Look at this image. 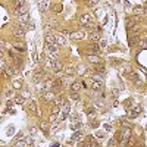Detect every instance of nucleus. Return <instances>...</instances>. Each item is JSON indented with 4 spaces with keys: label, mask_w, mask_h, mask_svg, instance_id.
<instances>
[{
    "label": "nucleus",
    "mask_w": 147,
    "mask_h": 147,
    "mask_svg": "<svg viewBox=\"0 0 147 147\" xmlns=\"http://www.w3.org/2000/svg\"><path fill=\"white\" fill-rule=\"evenodd\" d=\"M57 54H59V47L56 44H46V56H49L53 60H56Z\"/></svg>",
    "instance_id": "nucleus-1"
},
{
    "label": "nucleus",
    "mask_w": 147,
    "mask_h": 147,
    "mask_svg": "<svg viewBox=\"0 0 147 147\" xmlns=\"http://www.w3.org/2000/svg\"><path fill=\"white\" fill-rule=\"evenodd\" d=\"M13 12H15V15L16 16H24V15H26V8H25V3L24 2H15L13 3Z\"/></svg>",
    "instance_id": "nucleus-2"
},
{
    "label": "nucleus",
    "mask_w": 147,
    "mask_h": 147,
    "mask_svg": "<svg viewBox=\"0 0 147 147\" xmlns=\"http://www.w3.org/2000/svg\"><path fill=\"white\" fill-rule=\"evenodd\" d=\"M79 22H81V25L90 26V25H91V16H90L88 13H84V15H81V18H79Z\"/></svg>",
    "instance_id": "nucleus-3"
},
{
    "label": "nucleus",
    "mask_w": 147,
    "mask_h": 147,
    "mask_svg": "<svg viewBox=\"0 0 147 147\" xmlns=\"http://www.w3.org/2000/svg\"><path fill=\"white\" fill-rule=\"evenodd\" d=\"M85 37V32L84 31H75L71 34V38H74V40H83Z\"/></svg>",
    "instance_id": "nucleus-4"
},
{
    "label": "nucleus",
    "mask_w": 147,
    "mask_h": 147,
    "mask_svg": "<svg viewBox=\"0 0 147 147\" xmlns=\"http://www.w3.org/2000/svg\"><path fill=\"white\" fill-rule=\"evenodd\" d=\"M103 87V83H102V79H91V88L93 90H100Z\"/></svg>",
    "instance_id": "nucleus-5"
},
{
    "label": "nucleus",
    "mask_w": 147,
    "mask_h": 147,
    "mask_svg": "<svg viewBox=\"0 0 147 147\" xmlns=\"http://www.w3.org/2000/svg\"><path fill=\"white\" fill-rule=\"evenodd\" d=\"M54 40H56V46L57 44L59 46H65V44H66V40H65V37L62 34H56V35H54Z\"/></svg>",
    "instance_id": "nucleus-6"
},
{
    "label": "nucleus",
    "mask_w": 147,
    "mask_h": 147,
    "mask_svg": "<svg viewBox=\"0 0 147 147\" xmlns=\"http://www.w3.org/2000/svg\"><path fill=\"white\" fill-rule=\"evenodd\" d=\"M100 47L96 44V43H91V44H88V54H93V53H99Z\"/></svg>",
    "instance_id": "nucleus-7"
},
{
    "label": "nucleus",
    "mask_w": 147,
    "mask_h": 147,
    "mask_svg": "<svg viewBox=\"0 0 147 147\" xmlns=\"http://www.w3.org/2000/svg\"><path fill=\"white\" fill-rule=\"evenodd\" d=\"M41 99L44 100V102H49V100H52V99H54V93L53 91H47V93H43V96H41Z\"/></svg>",
    "instance_id": "nucleus-8"
},
{
    "label": "nucleus",
    "mask_w": 147,
    "mask_h": 147,
    "mask_svg": "<svg viewBox=\"0 0 147 147\" xmlns=\"http://www.w3.org/2000/svg\"><path fill=\"white\" fill-rule=\"evenodd\" d=\"M26 107H28V110H30L31 113H35V112H37V105H35L34 100H30L28 105H26Z\"/></svg>",
    "instance_id": "nucleus-9"
},
{
    "label": "nucleus",
    "mask_w": 147,
    "mask_h": 147,
    "mask_svg": "<svg viewBox=\"0 0 147 147\" xmlns=\"http://www.w3.org/2000/svg\"><path fill=\"white\" fill-rule=\"evenodd\" d=\"M19 24L25 28V25H30V18H28V13L24 15V16H21L19 18Z\"/></svg>",
    "instance_id": "nucleus-10"
},
{
    "label": "nucleus",
    "mask_w": 147,
    "mask_h": 147,
    "mask_svg": "<svg viewBox=\"0 0 147 147\" xmlns=\"http://www.w3.org/2000/svg\"><path fill=\"white\" fill-rule=\"evenodd\" d=\"M13 35L15 37H24L25 35V28H16L13 31Z\"/></svg>",
    "instance_id": "nucleus-11"
},
{
    "label": "nucleus",
    "mask_w": 147,
    "mask_h": 147,
    "mask_svg": "<svg viewBox=\"0 0 147 147\" xmlns=\"http://www.w3.org/2000/svg\"><path fill=\"white\" fill-rule=\"evenodd\" d=\"M46 44H56L54 35H52V34H47L46 35Z\"/></svg>",
    "instance_id": "nucleus-12"
},
{
    "label": "nucleus",
    "mask_w": 147,
    "mask_h": 147,
    "mask_svg": "<svg viewBox=\"0 0 147 147\" xmlns=\"http://www.w3.org/2000/svg\"><path fill=\"white\" fill-rule=\"evenodd\" d=\"M41 79H43V72L41 71H37L34 74V83H40Z\"/></svg>",
    "instance_id": "nucleus-13"
},
{
    "label": "nucleus",
    "mask_w": 147,
    "mask_h": 147,
    "mask_svg": "<svg viewBox=\"0 0 147 147\" xmlns=\"http://www.w3.org/2000/svg\"><path fill=\"white\" fill-rule=\"evenodd\" d=\"M81 87H83V83H74L72 85H71V90L72 91H79Z\"/></svg>",
    "instance_id": "nucleus-14"
},
{
    "label": "nucleus",
    "mask_w": 147,
    "mask_h": 147,
    "mask_svg": "<svg viewBox=\"0 0 147 147\" xmlns=\"http://www.w3.org/2000/svg\"><path fill=\"white\" fill-rule=\"evenodd\" d=\"M38 6H40V10H47V8L50 6V3H47V2H38Z\"/></svg>",
    "instance_id": "nucleus-15"
},
{
    "label": "nucleus",
    "mask_w": 147,
    "mask_h": 147,
    "mask_svg": "<svg viewBox=\"0 0 147 147\" xmlns=\"http://www.w3.org/2000/svg\"><path fill=\"white\" fill-rule=\"evenodd\" d=\"M54 105H56V106L65 105V99H63V97H57V99H54Z\"/></svg>",
    "instance_id": "nucleus-16"
},
{
    "label": "nucleus",
    "mask_w": 147,
    "mask_h": 147,
    "mask_svg": "<svg viewBox=\"0 0 147 147\" xmlns=\"http://www.w3.org/2000/svg\"><path fill=\"white\" fill-rule=\"evenodd\" d=\"M88 60H90V62L97 63V62H100V59L97 57V56H94V54H88Z\"/></svg>",
    "instance_id": "nucleus-17"
},
{
    "label": "nucleus",
    "mask_w": 147,
    "mask_h": 147,
    "mask_svg": "<svg viewBox=\"0 0 147 147\" xmlns=\"http://www.w3.org/2000/svg\"><path fill=\"white\" fill-rule=\"evenodd\" d=\"M53 10L54 12H60L62 10V4L60 3H53Z\"/></svg>",
    "instance_id": "nucleus-18"
},
{
    "label": "nucleus",
    "mask_w": 147,
    "mask_h": 147,
    "mask_svg": "<svg viewBox=\"0 0 147 147\" xmlns=\"http://www.w3.org/2000/svg\"><path fill=\"white\" fill-rule=\"evenodd\" d=\"M25 146H26L25 140H18V141H16V144H15L13 147H25Z\"/></svg>",
    "instance_id": "nucleus-19"
},
{
    "label": "nucleus",
    "mask_w": 147,
    "mask_h": 147,
    "mask_svg": "<svg viewBox=\"0 0 147 147\" xmlns=\"http://www.w3.org/2000/svg\"><path fill=\"white\" fill-rule=\"evenodd\" d=\"M24 99H25V97H22V96H16V97H15V103L21 105V103H24Z\"/></svg>",
    "instance_id": "nucleus-20"
},
{
    "label": "nucleus",
    "mask_w": 147,
    "mask_h": 147,
    "mask_svg": "<svg viewBox=\"0 0 147 147\" xmlns=\"http://www.w3.org/2000/svg\"><path fill=\"white\" fill-rule=\"evenodd\" d=\"M137 41H138L137 37H131V38H129V44H131V46H135V43H137Z\"/></svg>",
    "instance_id": "nucleus-21"
},
{
    "label": "nucleus",
    "mask_w": 147,
    "mask_h": 147,
    "mask_svg": "<svg viewBox=\"0 0 147 147\" xmlns=\"http://www.w3.org/2000/svg\"><path fill=\"white\" fill-rule=\"evenodd\" d=\"M90 38H91V40H99V34H97V32H91V34H90Z\"/></svg>",
    "instance_id": "nucleus-22"
},
{
    "label": "nucleus",
    "mask_w": 147,
    "mask_h": 147,
    "mask_svg": "<svg viewBox=\"0 0 147 147\" xmlns=\"http://www.w3.org/2000/svg\"><path fill=\"white\" fill-rule=\"evenodd\" d=\"M115 146H116V138H112L109 141V147H115Z\"/></svg>",
    "instance_id": "nucleus-23"
},
{
    "label": "nucleus",
    "mask_w": 147,
    "mask_h": 147,
    "mask_svg": "<svg viewBox=\"0 0 147 147\" xmlns=\"http://www.w3.org/2000/svg\"><path fill=\"white\" fill-rule=\"evenodd\" d=\"M79 137H81V132H75L72 138H74V140H79Z\"/></svg>",
    "instance_id": "nucleus-24"
},
{
    "label": "nucleus",
    "mask_w": 147,
    "mask_h": 147,
    "mask_svg": "<svg viewBox=\"0 0 147 147\" xmlns=\"http://www.w3.org/2000/svg\"><path fill=\"white\" fill-rule=\"evenodd\" d=\"M13 87H15V88H21V83H19V81H15V83H13Z\"/></svg>",
    "instance_id": "nucleus-25"
},
{
    "label": "nucleus",
    "mask_w": 147,
    "mask_h": 147,
    "mask_svg": "<svg viewBox=\"0 0 147 147\" xmlns=\"http://www.w3.org/2000/svg\"><path fill=\"white\" fill-rule=\"evenodd\" d=\"M56 119H57L56 113H52V116H50V121H52V122H54V121H56Z\"/></svg>",
    "instance_id": "nucleus-26"
},
{
    "label": "nucleus",
    "mask_w": 147,
    "mask_h": 147,
    "mask_svg": "<svg viewBox=\"0 0 147 147\" xmlns=\"http://www.w3.org/2000/svg\"><path fill=\"white\" fill-rule=\"evenodd\" d=\"M32 60H34V62L38 60V57H37V53H35V52H32Z\"/></svg>",
    "instance_id": "nucleus-27"
},
{
    "label": "nucleus",
    "mask_w": 147,
    "mask_h": 147,
    "mask_svg": "<svg viewBox=\"0 0 147 147\" xmlns=\"http://www.w3.org/2000/svg\"><path fill=\"white\" fill-rule=\"evenodd\" d=\"M134 12H135V13H143V9H141V8H135Z\"/></svg>",
    "instance_id": "nucleus-28"
},
{
    "label": "nucleus",
    "mask_w": 147,
    "mask_h": 147,
    "mask_svg": "<svg viewBox=\"0 0 147 147\" xmlns=\"http://www.w3.org/2000/svg\"><path fill=\"white\" fill-rule=\"evenodd\" d=\"M96 137L99 138V140H102L103 137H105V135H103V132H97V135H96Z\"/></svg>",
    "instance_id": "nucleus-29"
},
{
    "label": "nucleus",
    "mask_w": 147,
    "mask_h": 147,
    "mask_svg": "<svg viewBox=\"0 0 147 147\" xmlns=\"http://www.w3.org/2000/svg\"><path fill=\"white\" fill-rule=\"evenodd\" d=\"M100 46H102V47H106V46H107V43H106L105 40H102V41H100Z\"/></svg>",
    "instance_id": "nucleus-30"
},
{
    "label": "nucleus",
    "mask_w": 147,
    "mask_h": 147,
    "mask_svg": "<svg viewBox=\"0 0 147 147\" xmlns=\"http://www.w3.org/2000/svg\"><path fill=\"white\" fill-rule=\"evenodd\" d=\"M72 72H74V69L71 68V66H69V68H66V74H72Z\"/></svg>",
    "instance_id": "nucleus-31"
},
{
    "label": "nucleus",
    "mask_w": 147,
    "mask_h": 147,
    "mask_svg": "<svg viewBox=\"0 0 147 147\" xmlns=\"http://www.w3.org/2000/svg\"><path fill=\"white\" fill-rule=\"evenodd\" d=\"M30 132L31 134H37V129L35 128H30Z\"/></svg>",
    "instance_id": "nucleus-32"
},
{
    "label": "nucleus",
    "mask_w": 147,
    "mask_h": 147,
    "mask_svg": "<svg viewBox=\"0 0 147 147\" xmlns=\"http://www.w3.org/2000/svg\"><path fill=\"white\" fill-rule=\"evenodd\" d=\"M105 129L106 131H110V125H105Z\"/></svg>",
    "instance_id": "nucleus-33"
},
{
    "label": "nucleus",
    "mask_w": 147,
    "mask_h": 147,
    "mask_svg": "<svg viewBox=\"0 0 147 147\" xmlns=\"http://www.w3.org/2000/svg\"><path fill=\"white\" fill-rule=\"evenodd\" d=\"M12 105H13V103H12V102H10V100H9V102L6 103V106H8V107H10V106H12Z\"/></svg>",
    "instance_id": "nucleus-34"
},
{
    "label": "nucleus",
    "mask_w": 147,
    "mask_h": 147,
    "mask_svg": "<svg viewBox=\"0 0 147 147\" xmlns=\"http://www.w3.org/2000/svg\"><path fill=\"white\" fill-rule=\"evenodd\" d=\"M96 3H97V2H88V6H94Z\"/></svg>",
    "instance_id": "nucleus-35"
},
{
    "label": "nucleus",
    "mask_w": 147,
    "mask_h": 147,
    "mask_svg": "<svg viewBox=\"0 0 147 147\" xmlns=\"http://www.w3.org/2000/svg\"><path fill=\"white\" fill-rule=\"evenodd\" d=\"M143 43H144V44H146V46H147V38H146V40H144V41H143Z\"/></svg>",
    "instance_id": "nucleus-36"
},
{
    "label": "nucleus",
    "mask_w": 147,
    "mask_h": 147,
    "mask_svg": "<svg viewBox=\"0 0 147 147\" xmlns=\"http://www.w3.org/2000/svg\"><path fill=\"white\" fill-rule=\"evenodd\" d=\"M84 147H91V146H88V144H87V146H84Z\"/></svg>",
    "instance_id": "nucleus-37"
}]
</instances>
